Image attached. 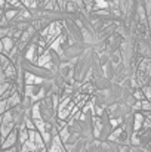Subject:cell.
<instances>
[{
    "label": "cell",
    "mask_w": 151,
    "mask_h": 152,
    "mask_svg": "<svg viewBox=\"0 0 151 152\" xmlns=\"http://www.w3.org/2000/svg\"><path fill=\"white\" fill-rule=\"evenodd\" d=\"M18 145V130L13 129L1 142V148L0 149H9V148H15Z\"/></svg>",
    "instance_id": "obj_1"
},
{
    "label": "cell",
    "mask_w": 151,
    "mask_h": 152,
    "mask_svg": "<svg viewBox=\"0 0 151 152\" xmlns=\"http://www.w3.org/2000/svg\"><path fill=\"white\" fill-rule=\"evenodd\" d=\"M1 42H3V49H4L3 53H4V55H7V53L10 52V49L16 45V40H15L13 37H10V36L3 37V39H1Z\"/></svg>",
    "instance_id": "obj_2"
},
{
    "label": "cell",
    "mask_w": 151,
    "mask_h": 152,
    "mask_svg": "<svg viewBox=\"0 0 151 152\" xmlns=\"http://www.w3.org/2000/svg\"><path fill=\"white\" fill-rule=\"evenodd\" d=\"M58 134H59V137H61L62 143L65 145V143L68 142L70 136H71V133H70V129H68V126H67V127H64L62 130H59V132H58Z\"/></svg>",
    "instance_id": "obj_3"
},
{
    "label": "cell",
    "mask_w": 151,
    "mask_h": 152,
    "mask_svg": "<svg viewBox=\"0 0 151 152\" xmlns=\"http://www.w3.org/2000/svg\"><path fill=\"white\" fill-rule=\"evenodd\" d=\"M6 111H7V103H6V99H0V115H3Z\"/></svg>",
    "instance_id": "obj_4"
},
{
    "label": "cell",
    "mask_w": 151,
    "mask_h": 152,
    "mask_svg": "<svg viewBox=\"0 0 151 152\" xmlns=\"http://www.w3.org/2000/svg\"><path fill=\"white\" fill-rule=\"evenodd\" d=\"M3 81H7V78H6V75H4L3 68H0V83H3Z\"/></svg>",
    "instance_id": "obj_5"
},
{
    "label": "cell",
    "mask_w": 151,
    "mask_h": 152,
    "mask_svg": "<svg viewBox=\"0 0 151 152\" xmlns=\"http://www.w3.org/2000/svg\"><path fill=\"white\" fill-rule=\"evenodd\" d=\"M3 50H4V49H3V42L0 40V53H3Z\"/></svg>",
    "instance_id": "obj_6"
}]
</instances>
